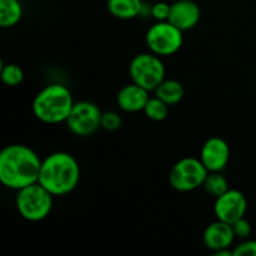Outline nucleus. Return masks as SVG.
<instances>
[{
	"mask_svg": "<svg viewBox=\"0 0 256 256\" xmlns=\"http://www.w3.org/2000/svg\"><path fill=\"white\" fill-rule=\"evenodd\" d=\"M106 8L112 16L130 20L139 16L142 10V0H108Z\"/></svg>",
	"mask_w": 256,
	"mask_h": 256,
	"instance_id": "4468645a",
	"label": "nucleus"
},
{
	"mask_svg": "<svg viewBox=\"0 0 256 256\" xmlns=\"http://www.w3.org/2000/svg\"><path fill=\"white\" fill-rule=\"evenodd\" d=\"M22 18V6L19 0H0V26H15Z\"/></svg>",
	"mask_w": 256,
	"mask_h": 256,
	"instance_id": "dca6fc26",
	"label": "nucleus"
},
{
	"mask_svg": "<svg viewBox=\"0 0 256 256\" xmlns=\"http://www.w3.org/2000/svg\"><path fill=\"white\" fill-rule=\"evenodd\" d=\"M234 256H256V240L245 239L232 249Z\"/></svg>",
	"mask_w": 256,
	"mask_h": 256,
	"instance_id": "5701e85b",
	"label": "nucleus"
},
{
	"mask_svg": "<svg viewBox=\"0 0 256 256\" xmlns=\"http://www.w3.org/2000/svg\"><path fill=\"white\" fill-rule=\"evenodd\" d=\"M54 195L39 182L18 190L15 198L18 212L28 222H42L49 216L52 209Z\"/></svg>",
	"mask_w": 256,
	"mask_h": 256,
	"instance_id": "20e7f679",
	"label": "nucleus"
},
{
	"mask_svg": "<svg viewBox=\"0 0 256 256\" xmlns=\"http://www.w3.org/2000/svg\"><path fill=\"white\" fill-rule=\"evenodd\" d=\"M209 172L199 158H182L172 165L169 184L176 192H189L202 186Z\"/></svg>",
	"mask_w": 256,
	"mask_h": 256,
	"instance_id": "423d86ee",
	"label": "nucleus"
},
{
	"mask_svg": "<svg viewBox=\"0 0 256 256\" xmlns=\"http://www.w3.org/2000/svg\"><path fill=\"white\" fill-rule=\"evenodd\" d=\"M122 124V116L115 112H105L102 116V129L106 132H116Z\"/></svg>",
	"mask_w": 256,
	"mask_h": 256,
	"instance_id": "aec40b11",
	"label": "nucleus"
},
{
	"mask_svg": "<svg viewBox=\"0 0 256 256\" xmlns=\"http://www.w3.org/2000/svg\"><path fill=\"white\" fill-rule=\"evenodd\" d=\"M0 76L2 82L8 86H18L24 80V72L18 64H2L0 68Z\"/></svg>",
	"mask_w": 256,
	"mask_h": 256,
	"instance_id": "6ab92c4d",
	"label": "nucleus"
},
{
	"mask_svg": "<svg viewBox=\"0 0 256 256\" xmlns=\"http://www.w3.org/2000/svg\"><path fill=\"white\" fill-rule=\"evenodd\" d=\"M42 159L30 146L10 144L0 152V182L4 186L20 190L39 180Z\"/></svg>",
	"mask_w": 256,
	"mask_h": 256,
	"instance_id": "f257e3e1",
	"label": "nucleus"
},
{
	"mask_svg": "<svg viewBox=\"0 0 256 256\" xmlns=\"http://www.w3.org/2000/svg\"><path fill=\"white\" fill-rule=\"evenodd\" d=\"M202 19L200 6L192 0H176L170 6L169 20L182 32L192 29Z\"/></svg>",
	"mask_w": 256,
	"mask_h": 256,
	"instance_id": "9b49d317",
	"label": "nucleus"
},
{
	"mask_svg": "<svg viewBox=\"0 0 256 256\" xmlns=\"http://www.w3.org/2000/svg\"><path fill=\"white\" fill-rule=\"evenodd\" d=\"M232 232H234L235 238H239V239L245 240L250 236V234H252V224L245 219V216L236 220L235 222H232Z\"/></svg>",
	"mask_w": 256,
	"mask_h": 256,
	"instance_id": "4be33fe9",
	"label": "nucleus"
},
{
	"mask_svg": "<svg viewBox=\"0 0 256 256\" xmlns=\"http://www.w3.org/2000/svg\"><path fill=\"white\" fill-rule=\"evenodd\" d=\"M80 182V165L72 154L55 152L42 160L39 182L54 196L70 194Z\"/></svg>",
	"mask_w": 256,
	"mask_h": 256,
	"instance_id": "f03ea898",
	"label": "nucleus"
},
{
	"mask_svg": "<svg viewBox=\"0 0 256 256\" xmlns=\"http://www.w3.org/2000/svg\"><path fill=\"white\" fill-rule=\"evenodd\" d=\"M154 92L155 96H158L162 102H166L169 106L179 104L184 99L185 95V90L182 84L175 79H164L158 85Z\"/></svg>",
	"mask_w": 256,
	"mask_h": 256,
	"instance_id": "2eb2a0df",
	"label": "nucleus"
},
{
	"mask_svg": "<svg viewBox=\"0 0 256 256\" xmlns=\"http://www.w3.org/2000/svg\"><path fill=\"white\" fill-rule=\"evenodd\" d=\"M75 102L65 85L50 84L40 90L32 100V114L44 124L66 122Z\"/></svg>",
	"mask_w": 256,
	"mask_h": 256,
	"instance_id": "7ed1b4c3",
	"label": "nucleus"
},
{
	"mask_svg": "<svg viewBox=\"0 0 256 256\" xmlns=\"http://www.w3.org/2000/svg\"><path fill=\"white\" fill-rule=\"evenodd\" d=\"M200 160L209 172H222L230 160V146L222 138H209L200 150Z\"/></svg>",
	"mask_w": 256,
	"mask_h": 256,
	"instance_id": "9d476101",
	"label": "nucleus"
},
{
	"mask_svg": "<svg viewBox=\"0 0 256 256\" xmlns=\"http://www.w3.org/2000/svg\"><path fill=\"white\" fill-rule=\"evenodd\" d=\"M182 30L170 22H156L148 29L145 42L148 49L159 56H170L182 49L184 44Z\"/></svg>",
	"mask_w": 256,
	"mask_h": 256,
	"instance_id": "0eeeda50",
	"label": "nucleus"
},
{
	"mask_svg": "<svg viewBox=\"0 0 256 256\" xmlns=\"http://www.w3.org/2000/svg\"><path fill=\"white\" fill-rule=\"evenodd\" d=\"M149 99V92L132 82L119 90L116 95V104L125 112H144Z\"/></svg>",
	"mask_w": 256,
	"mask_h": 256,
	"instance_id": "ddd939ff",
	"label": "nucleus"
},
{
	"mask_svg": "<svg viewBox=\"0 0 256 256\" xmlns=\"http://www.w3.org/2000/svg\"><path fill=\"white\" fill-rule=\"evenodd\" d=\"M170 6L172 4H168L165 2H158L150 9L152 16L154 18L156 22H168L170 15Z\"/></svg>",
	"mask_w": 256,
	"mask_h": 256,
	"instance_id": "412c9836",
	"label": "nucleus"
},
{
	"mask_svg": "<svg viewBox=\"0 0 256 256\" xmlns=\"http://www.w3.org/2000/svg\"><path fill=\"white\" fill-rule=\"evenodd\" d=\"M234 240L235 235L232 232V224H228V222L218 219L208 225L202 234L204 245L214 252H220L222 249H230Z\"/></svg>",
	"mask_w": 256,
	"mask_h": 256,
	"instance_id": "f8f14e48",
	"label": "nucleus"
},
{
	"mask_svg": "<svg viewBox=\"0 0 256 256\" xmlns=\"http://www.w3.org/2000/svg\"><path fill=\"white\" fill-rule=\"evenodd\" d=\"M202 188H204L208 194L214 196L215 199L230 189L229 182H228L226 178L222 174V172H209L206 179H205Z\"/></svg>",
	"mask_w": 256,
	"mask_h": 256,
	"instance_id": "f3484780",
	"label": "nucleus"
},
{
	"mask_svg": "<svg viewBox=\"0 0 256 256\" xmlns=\"http://www.w3.org/2000/svg\"><path fill=\"white\" fill-rule=\"evenodd\" d=\"M102 112L92 102H76L66 119V126L76 136H90L102 128Z\"/></svg>",
	"mask_w": 256,
	"mask_h": 256,
	"instance_id": "6e6552de",
	"label": "nucleus"
},
{
	"mask_svg": "<svg viewBox=\"0 0 256 256\" xmlns=\"http://www.w3.org/2000/svg\"><path fill=\"white\" fill-rule=\"evenodd\" d=\"M169 105L158 96H150L144 109V114L152 122H162L169 116Z\"/></svg>",
	"mask_w": 256,
	"mask_h": 256,
	"instance_id": "a211bd4d",
	"label": "nucleus"
},
{
	"mask_svg": "<svg viewBox=\"0 0 256 256\" xmlns=\"http://www.w3.org/2000/svg\"><path fill=\"white\" fill-rule=\"evenodd\" d=\"M248 209V200L240 190L229 189L218 196L214 204V214L218 220L232 224L245 216Z\"/></svg>",
	"mask_w": 256,
	"mask_h": 256,
	"instance_id": "1a4fd4ad",
	"label": "nucleus"
},
{
	"mask_svg": "<svg viewBox=\"0 0 256 256\" xmlns=\"http://www.w3.org/2000/svg\"><path fill=\"white\" fill-rule=\"evenodd\" d=\"M129 74L132 82L154 92L158 85L165 79V66L159 55L154 52H142L135 55L129 64Z\"/></svg>",
	"mask_w": 256,
	"mask_h": 256,
	"instance_id": "39448f33",
	"label": "nucleus"
}]
</instances>
